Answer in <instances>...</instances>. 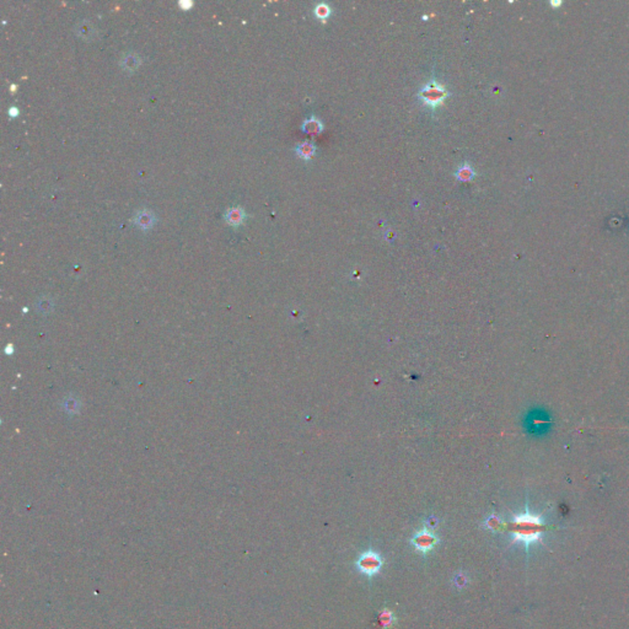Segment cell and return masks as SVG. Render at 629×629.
I'll return each instance as SVG.
<instances>
[{"instance_id": "e0dca14e", "label": "cell", "mask_w": 629, "mask_h": 629, "mask_svg": "<svg viewBox=\"0 0 629 629\" xmlns=\"http://www.w3.org/2000/svg\"><path fill=\"white\" fill-rule=\"evenodd\" d=\"M18 113H19V111L16 109V107H11V108L9 109V114H11V116H16Z\"/></svg>"}, {"instance_id": "5b68a950", "label": "cell", "mask_w": 629, "mask_h": 629, "mask_svg": "<svg viewBox=\"0 0 629 629\" xmlns=\"http://www.w3.org/2000/svg\"><path fill=\"white\" fill-rule=\"evenodd\" d=\"M74 32L78 37L84 41H92L97 36V28L91 21L80 20L78 21L74 27Z\"/></svg>"}, {"instance_id": "3957f363", "label": "cell", "mask_w": 629, "mask_h": 629, "mask_svg": "<svg viewBox=\"0 0 629 629\" xmlns=\"http://www.w3.org/2000/svg\"><path fill=\"white\" fill-rule=\"evenodd\" d=\"M439 542L440 540L436 533L426 527H423V530L414 533L413 537L411 538V545L413 546L414 550L423 555L430 553L439 545Z\"/></svg>"}, {"instance_id": "5bb4252c", "label": "cell", "mask_w": 629, "mask_h": 629, "mask_svg": "<svg viewBox=\"0 0 629 629\" xmlns=\"http://www.w3.org/2000/svg\"><path fill=\"white\" fill-rule=\"evenodd\" d=\"M331 14V8L327 5V4H318L316 8H314V15L317 16L318 19H327Z\"/></svg>"}, {"instance_id": "2e32d148", "label": "cell", "mask_w": 629, "mask_h": 629, "mask_svg": "<svg viewBox=\"0 0 629 629\" xmlns=\"http://www.w3.org/2000/svg\"><path fill=\"white\" fill-rule=\"evenodd\" d=\"M180 5L183 6V9H184V10H186V9H189V8H191V6H192V3H191V1H188V3H186V1H181V3H180Z\"/></svg>"}, {"instance_id": "9c48e42d", "label": "cell", "mask_w": 629, "mask_h": 629, "mask_svg": "<svg viewBox=\"0 0 629 629\" xmlns=\"http://www.w3.org/2000/svg\"><path fill=\"white\" fill-rule=\"evenodd\" d=\"M296 153L301 159L309 160L311 159L312 156L314 155V153H316V146H314V143L305 141V143H301L297 145Z\"/></svg>"}, {"instance_id": "4fadbf2b", "label": "cell", "mask_w": 629, "mask_h": 629, "mask_svg": "<svg viewBox=\"0 0 629 629\" xmlns=\"http://www.w3.org/2000/svg\"><path fill=\"white\" fill-rule=\"evenodd\" d=\"M456 177H457L460 181H471V180H473L474 177V170L468 164H463L462 166L458 167L457 172H456Z\"/></svg>"}, {"instance_id": "9a60e30c", "label": "cell", "mask_w": 629, "mask_h": 629, "mask_svg": "<svg viewBox=\"0 0 629 629\" xmlns=\"http://www.w3.org/2000/svg\"><path fill=\"white\" fill-rule=\"evenodd\" d=\"M453 584H455V586L457 589H462V587H465L467 585V577L463 574H457L455 577V579H453Z\"/></svg>"}, {"instance_id": "8992f818", "label": "cell", "mask_w": 629, "mask_h": 629, "mask_svg": "<svg viewBox=\"0 0 629 629\" xmlns=\"http://www.w3.org/2000/svg\"><path fill=\"white\" fill-rule=\"evenodd\" d=\"M133 220L139 229H141V230H149L155 224L156 218L155 214L151 210H149V209H140L134 215Z\"/></svg>"}, {"instance_id": "6da1fadb", "label": "cell", "mask_w": 629, "mask_h": 629, "mask_svg": "<svg viewBox=\"0 0 629 629\" xmlns=\"http://www.w3.org/2000/svg\"><path fill=\"white\" fill-rule=\"evenodd\" d=\"M509 532L513 542L523 543L526 552H528L531 546L542 540L546 532V521L542 515L532 514L526 506L524 513L513 516L509 524Z\"/></svg>"}, {"instance_id": "7c38bea8", "label": "cell", "mask_w": 629, "mask_h": 629, "mask_svg": "<svg viewBox=\"0 0 629 629\" xmlns=\"http://www.w3.org/2000/svg\"><path fill=\"white\" fill-rule=\"evenodd\" d=\"M302 129L307 134H318L322 131V123L317 118H310L307 121H305Z\"/></svg>"}, {"instance_id": "30bf717a", "label": "cell", "mask_w": 629, "mask_h": 629, "mask_svg": "<svg viewBox=\"0 0 629 629\" xmlns=\"http://www.w3.org/2000/svg\"><path fill=\"white\" fill-rule=\"evenodd\" d=\"M379 622L380 626L382 627L384 629H390L396 622V616H394L393 612L389 608H384L379 614Z\"/></svg>"}, {"instance_id": "ba28073f", "label": "cell", "mask_w": 629, "mask_h": 629, "mask_svg": "<svg viewBox=\"0 0 629 629\" xmlns=\"http://www.w3.org/2000/svg\"><path fill=\"white\" fill-rule=\"evenodd\" d=\"M246 218L245 210L240 207H233L225 211V220L229 225L238 226L243 223Z\"/></svg>"}, {"instance_id": "8fae6325", "label": "cell", "mask_w": 629, "mask_h": 629, "mask_svg": "<svg viewBox=\"0 0 629 629\" xmlns=\"http://www.w3.org/2000/svg\"><path fill=\"white\" fill-rule=\"evenodd\" d=\"M483 525L487 530L492 531V532H498V531H500L501 528H503V526L505 525V524H504L503 519H501L500 516L493 514V515L488 516V518L486 519Z\"/></svg>"}, {"instance_id": "52a82bcc", "label": "cell", "mask_w": 629, "mask_h": 629, "mask_svg": "<svg viewBox=\"0 0 629 629\" xmlns=\"http://www.w3.org/2000/svg\"><path fill=\"white\" fill-rule=\"evenodd\" d=\"M141 64V58L140 55L136 54L135 52H127L122 55L121 60H119V65L123 68L124 70L127 72H134L139 68V65Z\"/></svg>"}, {"instance_id": "7a4b0ae2", "label": "cell", "mask_w": 629, "mask_h": 629, "mask_svg": "<svg viewBox=\"0 0 629 629\" xmlns=\"http://www.w3.org/2000/svg\"><path fill=\"white\" fill-rule=\"evenodd\" d=\"M355 565H357V569L362 574L372 577L381 570L382 565H384V559H382V557L379 553L372 550H365V552H363L359 555Z\"/></svg>"}, {"instance_id": "277c9868", "label": "cell", "mask_w": 629, "mask_h": 629, "mask_svg": "<svg viewBox=\"0 0 629 629\" xmlns=\"http://www.w3.org/2000/svg\"><path fill=\"white\" fill-rule=\"evenodd\" d=\"M447 91L443 85L436 82L435 80H431L430 82L425 85L423 89L419 91V97L421 101L430 107H436L444 102V100L447 96Z\"/></svg>"}]
</instances>
